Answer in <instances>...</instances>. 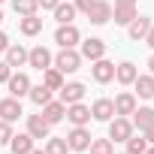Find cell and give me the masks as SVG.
Here are the masks:
<instances>
[{
    "label": "cell",
    "mask_w": 154,
    "mask_h": 154,
    "mask_svg": "<svg viewBox=\"0 0 154 154\" xmlns=\"http://www.w3.org/2000/svg\"><path fill=\"white\" fill-rule=\"evenodd\" d=\"M42 85H45V88H51V91H60V88H63V72H60V69H54V66L42 69Z\"/></svg>",
    "instance_id": "44dd1931"
},
{
    "label": "cell",
    "mask_w": 154,
    "mask_h": 154,
    "mask_svg": "<svg viewBox=\"0 0 154 154\" xmlns=\"http://www.w3.org/2000/svg\"><path fill=\"white\" fill-rule=\"evenodd\" d=\"M82 97H85V85L82 82H63V88H60V103L63 106L82 103Z\"/></svg>",
    "instance_id": "9c48e42d"
},
{
    "label": "cell",
    "mask_w": 154,
    "mask_h": 154,
    "mask_svg": "<svg viewBox=\"0 0 154 154\" xmlns=\"http://www.w3.org/2000/svg\"><path fill=\"white\" fill-rule=\"evenodd\" d=\"M9 148H12V154H27L33 148V136L30 133H18V136L9 139Z\"/></svg>",
    "instance_id": "ffe728a7"
},
{
    "label": "cell",
    "mask_w": 154,
    "mask_h": 154,
    "mask_svg": "<svg viewBox=\"0 0 154 154\" xmlns=\"http://www.w3.org/2000/svg\"><path fill=\"white\" fill-rule=\"evenodd\" d=\"M72 6H75V12H88V9L94 6V0H75Z\"/></svg>",
    "instance_id": "836d02e7"
},
{
    "label": "cell",
    "mask_w": 154,
    "mask_h": 154,
    "mask_svg": "<svg viewBox=\"0 0 154 154\" xmlns=\"http://www.w3.org/2000/svg\"><path fill=\"white\" fill-rule=\"evenodd\" d=\"M112 15H115V24H124V27H127V24L136 18V6H115Z\"/></svg>",
    "instance_id": "4316f807"
},
{
    "label": "cell",
    "mask_w": 154,
    "mask_h": 154,
    "mask_svg": "<svg viewBox=\"0 0 154 154\" xmlns=\"http://www.w3.org/2000/svg\"><path fill=\"white\" fill-rule=\"evenodd\" d=\"M148 69H151V72H154V54H151V57H148Z\"/></svg>",
    "instance_id": "ab89813d"
},
{
    "label": "cell",
    "mask_w": 154,
    "mask_h": 154,
    "mask_svg": "<svg viewBox=\"0 0 154 154\" xmlns=\"http://www.w3.org/2000/svg\"><path fill=\"white\" fill-rule=\"evenodd\" d=\"M133 133V121L124 115H115V121H109V139L115 142H127V136Z\"/></svg>",
    "instance_id": "7a4b0ae2"
},
{
    "label": "cell",
    "mask_w": 154,
    "mask_h": 154,
    "mask_svg": "<svg viewBox=\"0 0 154 154\" xmlns=\"http://www.w3.org/2000/svg\"><path fill=\"white\" fill-rule=\"evenodd\" d=\"M27 97H30V100H33V103H36V106L42 109V106H45V103L51 100V88H45V85H30Z\"/></svg>",
    "instance_id": "cb8c5ba5"
},
{
    "label": "cell",
    "mask_w": 154,
    "mask_h": 154,
    "mask_svg": "<svg viewBox=\"0 0 154 154\" xmlns=\"http://www.w3.org/2000/svg\"><path fill=\"white\" fill-rule=\"evenodd\" d=\"M91 24H106L112 18V3H106V0H94V6L85 12Z\"/></svg>",
    "instance_id": "52a82bcc"
},
{
    "label": "cell",
    "mask_w": 154,
    "mask_h": 154,
    "mask_svg": "<svg viewBox=\"0 0 154 154\" xmlns=\"http://www.w3.org/2000/svg\"><path fill=\"white\" fill-rule=\"evenodd\" d=\"M66 151H69L66 139H57V136H48V142H45V154H66Z\"/></svg>",
    "instance_id": "f546056e"
},
{
    "label": "cell",
    "mask_w": 154,
    "mask_h": 154,
    "mask_svg": "<svg viewBox=\"0 0 154 154\" xmlns=\"http://www.w3.org/2000/svg\"><path fill=\"white\" fill-rule=\"evenodd\" d=\"M66 118L72 121V127H85V124L91 121V109L82 106V103H69V106H66Z\"/></svg>",
    "instance_id": "4fadbf2b"
},
{
    "label": "cell",
    "mask_w": 154,
    "mask_h": 154,
    "mask_svg": "<svg viewBox=\"0 0 154 154\" xmlns=\"http://www.w3.org/2000/svg\"><path fill=\"white\" fill-rule=\"evenodd\" d=\"M151 121H154V109H151V106H142V109L133 112V127H139V133H142Z\"/></svg>",
    "instance_id": "d4e9b609"
},
{
    "label": "cell",
    "mask_w": 154,
    "mask_h": 154,
    "mask_svg": "<svg viewBox=\"0 0 154 154\" xmlns=\"http://www.w3.org/2000/svg\"><path fill=\"white\" fill-rule=\"evenodd\" d=\"M12 9H15L18 15H36L39 3H36V0H12Z\"/></svg>",
    "instance_id": "f1b7e54d"
},
{
    "label": "cell",
    "mask_w": 154,
    "mask_h": 154,
    "mask_svg": "<svg viewBox=\"0 0 154 154\" xmlns=\"http://www.w3.org/2000/svg\"><path fill=\"white\" fill-rule=\"evenodd\" d=\"M142 136H145V139H148V145H151V142H154V121H151V124H148V127H145V130H142Z\"/></svg>",
    "instance_id": "e575fe53"
},
{
    "label": "cell",
    "mask_w": 154,
    "mask_h": 154,
    "mask_svg": "<svg viewBox=\"0 0 154 154\" xmlns=\"http://www.w3.org/2000/svg\"><path fill=\"white\" fill-rule=\"evenodd\" d=\"M136 94L142 97V100H151L154 97V79H151V75H136Z\"/></svg>",
    "instance_id": "603a6c76"
},
{
    "label": "cell",
    "mask_w": 154,
    "mask_h": 154,
    "mask_svg": "<svg viewBox=\"0 0 154 154\" xmlns=\"http://www.w3.org/2000/svg\"><path fill=\"white\" fill-rule=\"evenodd\" d=\"M82 39V33H79V27L75 24H60L57 27V33H54V42L60 45V48H75V42Z\"/></svg>",
    "instance_id": "3957f363"
},
{
    "label": "cell",
    "mask_w": 154,
    "mask_h": 154,
    "mask_svg": "<svg viewBox=\"0 0 154 154\" xmlns=\"http://www.w3.org/2000/svg\"><path fill=\"white\" fill-rule=\"evenodd\" d=\"M115 6H136V0H115Z\"/></svg>",
    "instance_id": "f35d334b"
},
{
    "label": "cell",
    "mask_w": 154,
    "mask_h": 154,
    "mask_svg": "<svg viewBox=\"0 0 154 154\" xmlns=\"http://www.w3.org/2000/svg\"><path fill=\"white\" fill-rule=\"evenodd\" d=\"M0 3H3V0H0Z\"/></svg>",
    "instance_id": "ee69618b"
},
{
    "label": "cell",
    "mask_w": 154,
    "mask_h": 154,
    "mask_svg": "<svg viewBox=\"0 0 154 154\" xmlns=\"http://www.w3.org/2000/svg\"><path fill=\"white\" fill-rule=\"evenodd\" d=\"M85 60H100V57H106V42L103 39H97V36H91V39H85L82 42V51H79Z\"/></svg>",
    "instance_id": "5b68a950"
},
{
    "label": "cell",
    "mask_w": 154,
    "mask_h": 154,
    "mask_svg": "<svg viewBox=\"0 0 154 154\" xmlns=\"http://www.w3.org/2000/svg\"><path fill=\"white\" fill-rule=\"evenodd\" d=\"M91 75H94V82H97V85H106V82H112V79H115V63H112V60H106V57H100V60H94Z\"/></svg>",
    "instance_id": "277c9868"
},
{
    "label": "cell",
    "mask_w": 154,
    "mask_h": 154,
    "mask_svg": "<svg viewBox=\"0 0 154 154\" xmlns=\"http://www.w3.org/2000/svg\"><path fill=\"white\" fill-rule=\"evenodd\" d=\"M27 133H30L33 139H48L51 124H48L42 115H27Z\"/></svg>",
    "instance_id": "8fae6325"
},
{
    "label": "cell",
    "mask_w": 154,
    "mask_h": 154,
    "mask_svg": "<svg viewBox=\"0 0 154 154\" xmlns=\"http://www.w3.org/2000/svg\"><path fill=\"white\" fill-rule=\"evenodd\" d=\"M136 75H139V69H136V63H130V60H124V63L115 66V79H118L121 85H133Z\"/></svg>",
    "instance_id": "e0dca14e"
},
{
    "label": "cell",
    "mask_w": 154,
    "mask_h": 154,
    "mask_svg": "<svg viewBox=\"0 0 154 154\" xmlns=\"http://www.w3.org/2000/svg\"><path fill=\"white\" fill-rule=\"evenodd\" d=\"M142 42H148V45H151V48H154V24H151V30H148V33H145V39H142Z\"/></svg>",
    "instance_id": "74e56055"
},
{
    "label": "cell",
    "mask_w": 154,
    "mask_h": 154,
    "mask_svg": "<svg viewBox=\"0 0 154 154\" xmlns=\"http://www.w3.org/2000/svg\"><path fill=\"white\" fill-rule=\"evenodd\" d=\"M24 115V109H21V103L15 100V97H6V100H0V121H18Z\"/></svg>",
    "instance_id": "30bf717a"
},
{
    "label": "cell",
    "mask_w": 154,
    "mask_h": 154,
    "mask_svg": "<svg viewBox=\"0 0 154 154\" xmlns=\"http://www.w3.org/2000/svg\"><path fill=\"white\" fill-rule=\"evenodd\" d=\"M112 115H115V106H112V100H106V97L91 106V118H94V121H112Z\"/></svg>",
    "instance_id": "2e32d148"
},
{
    "label": "cell",
    "mask_w": 154,
    "mask_h": 154,
    "mask_svg": "<svg viewBox=\"0 0 154 154\" xmlns=\"http://www.w3.org/2000/svg\"><path fill=\"white\" fill-rule=\"evenodd\" d=\"M9 75H12V66L6 60H0V82H9Z\"/></svg>",
    "instance_id": "d6a6232c"
},
{
    "label": "cell",
    "mask_w": 154,
    "mask_h": 154,
    "mask_svg": "<svg viewBox=\"0 0 154 154\" xmlns=\"http://www.w3.org/2000/svg\"><path fill=\"white\" fill-rule=\"evenodd\" d=\"M145 148H148V139L139 133V136H127V154H145Z\"/></svg>",
    "instance_id": "83f0119b"
},
{
    "label": "cell",
    "mask_w": 154,
    "mask_h": 154,
    "mask_svg": "<svg viewBox=\"0 0 154 154\" xmlns=\"http://www.w3.org/2000/svg\"><path fill=\"white\" fill-rule=\"evenodd\" d=\"M112 106H115V115H133L136 112V97L130 91H124V94H118L112 100Z\"/></svg>",
    "instance_id": "5bb4252c"
},
{
    "label": "cell",
    "mask_w": 154,
    "mask_h": 154,
    "mask_svg": "<svg viewBox=\"0 0 154 154\" xmlns=\"http://www.w3.org/2000/svg\"><path fill=\"white\" fill-rule=\"evenodd\" d=\"M88 151H91V154H115V148H112V139H91Z\"/></svg>",
    "instance_id": "4dcf8cb0"
},
{
    "label": "cell",
    "mask_w": 154,
    "mask_h": 154,
    "mask_svg": "<svg viewBox=\"0 0 154 154\" xmlns=\"http://www.w3.org/2000/svg\"><path fill=\"white\" fill-rule=\"evenodd\" d=\"M51 60H54V57H51V51H48L45 45H36V48H30V51H27V63H30L33 69H39V72H42V69H48V66H51Z\"/></svg>",
    "instance_id": "8992f818"
},
{
    "label": "cell",
    "mask_w": 154,
    "mask_h": 154,
    "mask_svg": "<svg viewBox=\"0 0 154 154\" xmlns=\"http://www.w3.org/2000/svg\"><path fill=\"white\" fill-rule=\"evenodd\" d=\"M91 139H94V136H91L85 127H72V133L66 136V145H69V151H88Z\"/></svg>",
    "instance_id": "ba28073f"
},
{
    "label": "cell",
    "mask_w": 154,
    "mask_h": 154,
    "mask_svg": "<svg viewBox=\"0 0 154 154\" xmlns=\"http://www.w3.org/2000/svg\"><path fill=\"white\" fill-rule=\"evenodd\" d=\"M18 27H21V33H24V36H36V33L42 30V18H36V15H21Z\"/></svg>",
    "instance_id": "7402d4cb"
},
{
    "label": "cell",
    "mask_w": 154,
    "mask_h": 154,
    "mask_svg": "<svg viewBox=\"0 0 154 154\" xmlns=\"http://www.w3.org/2000/svg\"><path fill=\"white\" fill-rule=\"evenodd\" d=\"M6 88H9V94H12L15 100H21V97L30 91V79H27L24 72H12V75H9V82H6Z\"/></svg>",
    "instance_id": "7c38bea8"
},
{
    "label": "cell",
    "mask_w": 154,
    "mask_h": 154,
    "mask_svg": "<svg viewBox=\"0 0 154 154\" xmlns=\"http://www.w3.org/2000/svg\"><path fill=\"white\" fill-rule=\"evenodd\" d=\"M36 3H39V6H42V9H54V6H57V3H60V0H36Z\"/></svg>",
    "instance_id": "d590c367"
},
{
    "label": "cell",
    "mask_w": 154,
    "mask_h": 154,
    "mask_svg": "<svg viewBox=\"0 0 154 154\" xmlns=\"http://www.w3.org/2000/svg\"><path fill=\"white\" fill-rule=\"evenodd\" d=\"M63 115H66V106H63L60 100H57V103H54V100H48V103L42 106V118H45L48 124H57Z\"/></svg>",
    "instance_id": "ac0fdd59"
},
{
    "label": "cell",
    "mask_w": 154,
    "mask_h": 154,
    "mask_svg": "<svg viewBox=\"0 0 154 154\" xmlns=\"http://www.w3.org/2000/svg\"><path fill=\"white\" fill-rule=\"evenodd\" d=\"M6 48H9V36L0 30V51H6Z\"/></svg>",
    "instance_id": "8d00e7d4"
},
{
    "label": "cell",
    "mask_w": 154,
    "mask_h": 154,
    "mask_svg": "<svg viewBox=\"0 0 154 154\" xmlns=\"http://www.w3.org/2000/svg\"><path fill=\"white\" fill-rule=\"evenodd\" d=\"M127 30H130V39H145V33L151 30V18H145V15H136L130 24H127Z\"/></svg>",
    "instance_id": "9a60e30c"
},
{
    "label": "cell",
    "mask_w": 154,
    "mask_h": 154,
    "mask_svg": "<svg viewBox=\"0 0 154 154\" xmlns=\"http://www.w3.org/2000/svg\"><path fill=\"white\" fill-rule=\"evenodd\" d=\"M9 139H12V127H9V121H0V148L9 145Z\"/></svg>",
    "instance_id": "1f68e13d"
},
{
    "label": "cell",
    "mask_w": 154,
    "mask_h": 154,
    "mask_svg": "<svg viewBox=\"0 0 154 154\" xmlns=\"http://www.w3.org/2000/svg\"><path fill=\"white\" fill-rule=\"evenodd\" d=\"M145 154H154V142H151V145H148V148H145Z\"/></svg>",
    "instance_id": "60d3db41"
},
{
    "label": "cell",
    "mask_w": 154,
    "mask_h": 154,
    "mask_svg": "<svg viewBox=\"0 0 154 154\" xmlns=\"http://www.w3.org/2000/svg\"><path fill=\"white\" fill-rule=\"evenodd\" d=\"M6 63L15 69V66H24L27 63V48L24 45H9L6 48Z\"/></svg>",
    "instance_id": "d6986e66"
},
{
    "label": "cell",
    "mask_w": 154,
    "mask_h": 154,
    "mask_svg": "<svg viewBox=\"0 0 154 154\" xmlns=\"http://www.w3.org/2000/svg\"><path fill=\"white\" fill-rule=\"evenodd\" d=\"M27 154H45V151H36V148H30V151H27Z\"/></svg>",
    "instance_id": "b9f144b4"
},
{
    "label": "cell",
    "mask_w": 154,
    "mask_h": 154,
    "mask_svg": "<svg viewBox=\"0 0 154 154\" xmlns=\"http://www.w3.org/2000/svg\"><path fill=\"white\" fill-rule=\"evenodd\" d=\"M51 12H54V18H57L60 24H72V18H75V6H72V3H57Z\"/></svg>",
    "instance_id": "484cf974"
},
{
    "label": "cell",
    "mask_w": 154,
    "mask_h": 154,
    "mask_svg": "<svg viewBox=\"0 0 154 154\" xmlns=\"http://www.w3.org/2000/svg\"><path fill=\"white\" fill-rule=\"evenodd\" d=\"M51 63H54V69H60V72H75V69L82 66V54L75 51V48H60Z\"/></svg>",
    "instance_id": "6da1fadb"
},
{
    "label": "cell",
    "mask_w": 154,
    "mask_h": 154,
    "mask_svg": "<svg viewBox=\"0 0 154 154\" xmlns=\"http://www.w3.org/2000/svg\"><path fill=\"white\" fill-rule=\"evenodd\" d=\"M124 154H127V151H124Z\"/></svg>",
    "instance_id": "f6af8a7d"
},
{
    "label": "cell",
    "mask_w": 154,
    "mask_h": 154,
    "mask_svg": "<svg viewBox=\"0 0 154 154\" xmlns=\"http://www.w3.org/2000/svg\"><path fill=\"white\" fill-rule=\"evenodd\" d=\"M0 24H3V12H0Z\"/></svg>",
    "instance_id": "7bdbcfd3"
}]
</instances>
